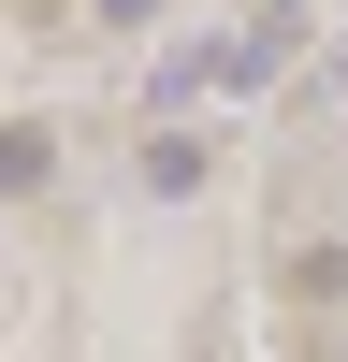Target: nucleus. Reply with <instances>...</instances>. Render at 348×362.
<instances>
[{
  "label": "nucleus",
  "mask_w": 348,
  "mask_h": 362,
  "mask_svg": "<svg viewBox=\"0 0 348 362\" xmlns=\"http://www.w3.org/2000/svg\"><path fill=\"white\" fill-rule=\"evenodd\" d=\"M290 44H305V15H290V0H261V15L218 29V44H174V58H160V102H203V87H276Z\"/></svg>",
  "instance_id": "obj_1"
},
{
  "label": "nucleus",
  "mask_w": 348,
  "mask_h": 362,
  "mask_svg": "<svg viewBox=\"0 0 348 362\" xmlns=\"http://www.w3.org/2000/svg\"><path fill=\"white\" fill-rule=\"evenodd\" d=\"M145 189H160V203H189V189H203V145H189V131H160V145H145Z\"/></svg>",
  "instance_id": "obj_2"
},
{
  "label": "nucleus",
  "mask_w": 348,
  "mask_h": 362,
  "mask_svg": "<svg viewBox=\"0 0 348 362\" xmlns=\"http://www.w3.org/2000/svg\"><path fill=\"white\" fill-rule=\"evenodd\" d=\"M44 174H58V145H44V131H0V189H44Z\"/></svg>",
  "instance_id": "obj_3"
},
{
  "label": "nucleus",
  "mask_w": 348,
  "mask_h": 362,
  "mask_svg": "<svg viewBox=\"0 0 348 362\" xmlns=\"http://www.w3.org/2000/svg\"><path fill=\"white\" fill-rule=\"evenodd\" d=\"M145 15H160V0H87V29H116V44H131Z\"/></svg>",
  "instance_id": "obj_4"
}]
</instances>
